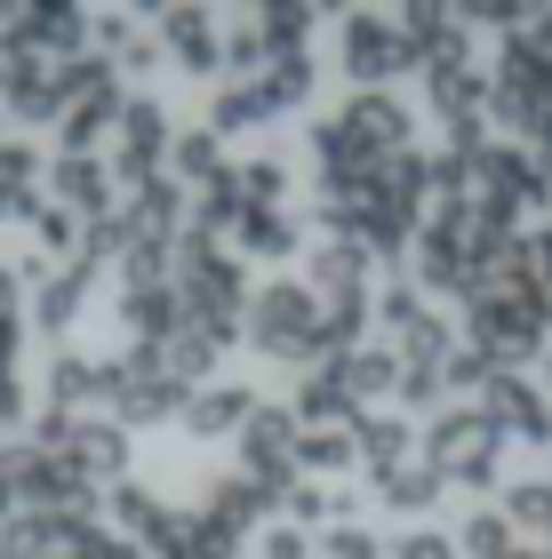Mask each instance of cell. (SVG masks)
Returning <instances> with one entry per match:
<instances>
[{"label": "cell", "mask_w": 552, "mask_h": 559, "mask_svg": "<svg viewBox=\"0 0 552 559\" xmlns=\"http://www.w3.org/2000/svg\"><path fill=\"white\" fill-rule=\"evenodd\" d=\"M177 304H185L192 328H209V336L233 352L248 336V264L233 257V248L185 233L177 240Z\"/></svg>", "instance_id": "cell-1"}, {"label": "cell", "mask_w": 552, "mask_h": 559, "mask_svg": "<svg viewBox=\"0 0 552 559\" xmlns=\"http://www.w3.org/2000/svg\"><path fill=\"white\" fill-rule=\"evenodd\" d=\"M320 320H329V304L313 296V280H265V288L248 296V344H257L265 360H281V368H320L329 360Z\"/></svg>", "instance_id": "cell-2"}, {"label": "cell", "mask_w": 552, "mask_h": 559, "mask_svg": "<svg viewBox=\"0 0 552 559\" xmlns=\"http://www.w3.org/2000/svg\"><path fill=\"white\" fill-rule=\"evenodd\" d=\"M168 152H177L168 105H161V96H129V105H120V136H113V152H105V168H113L120 200H129V192H144V185H161Z\"/></svg>", "instance_id": "cell-3"}, {"label": "cell", "mask_w": 552, "mask_h": 559, "mask_svg": "<svg viewBox=\"0 0 552 559\" xmlns=\"http://www.w3.org/2000/svg\"><path fill=\"white\" fill-rule=\"evenodd\" d=\"M424 464H433L441 479H465V488H489L496 479V424L481 416V408H441L433 416V431H424Z\"/></svg>", "instance_id": "cell-4"}, {"label": "cell", "mask_w": 552, "mask_h": 559, "mask_svg": "<svg viewBox=\"0 0 552 559\" xmlns=\"http://www.w3.org/2000/svg\"><path fill=\"white\" fill-rule=\"evenodd\" d=\"M337 64H344V81L353 88H385L392 72H409L416 64V48H409V33H400V16H344L337 24Z\"/></svg>", "instance_id": "cell-5"}, {"label": "cell", "mask_w": 552, "mask_h": 559, "mask_svg": "<svg viewBox=\"0 0 552 559\" xmlns=\"http://www.w3.org/2000/svg\"><path fill=\"white\" fill-rule=\"evenodd\" d=\"M472 344H481V360H520V352H537V288H513V296H472Z\"/></svg>", "instance_id": "cell-6"}, {"label": "cell", "mask_w": 552, "mask_h": 559, "mask_svg": "<svg viewBox=\"0 0 552 559\" xmlns=\"http://www.w3.org/2000/svg\"><path fill=\"white\" fill-rule=\"evenodd\" d=\"M64 464L81 472L96 496H113L120 479H129V431H120L113 416H81V424H72V440H64Z\"/></svg>", "instance_id": "cell-7"}, {"label": "cell", "mask_w": 552, "mask_h": 559, "mask_svg": "<svg viewBox=\"0 0 552 559\" xmlns=\"http://www.w3.org/2000/svg\"><path fill=\"white\" fill-rule=\"evenodd\" d=\"M48 192H57V209L81 216V224L120 216V185H113L105 160H72V152H57V160H48Z\"/></svg>", "instance_id": "cell-8"}, {"label": "cell", "mask_w": 552, "mask_h": 559, "mask_svg": "<svg viewBox=\"0 0 552 559\" xmlns=\"http://www.w3.org/2000/svg\"><path fill=\"white\" fill-rule=\"evenodd\" d=\"M0 112H16V120H64L57 64L24 57V48H0Z\"/></svg>", "instance_id": "cell-9"}, {"label": "cell", "mask_w": 552, "mask_h": 559, "mask_svg": "<svg viewBox=\"0 0 552 559\" xmlns=\"http://www.w3.org/2000/svg\"><path fill=\"white\" fill-rule=\"evenodd\" d=\"M153 33H161V48H168V64H185V72H224V24L209 16V9H161L153 16Z\"/></svg>", "instance_id": "cell-10"}, {"label": "cell", "mask_w": 552, "mask_h": 559, "mask_svg": "<svg viewBox=\"0 0 552 559\" xmlns=\"http://www.w3.org/2000/svg\"><path fill=\"white\" fill-rule=\"evenodd\" d=\"M337 120H344V129H353L368 152H376V168H385L392 152H409V105H400L392 88H353Z\"/></svg>", "instance_id": "cell-11"}, {"label": "cell", "mask_w": 552, "mask_h": 559, "mask_svg": "<svg viewBox=\"0 0 552 559\" xmlns=\"http://www.w3.org/2000/svg\"><path fill=\"white\" fill-rule=\"evenodd\" d=\"M120 105H129L120 88L89 96V105H72V112L57 120V152H72V160H105L113 136H120Z\"/></svg>", "instance_id": "cell-12"}, {"label": "cell", "mask_w": 552, "mask_h": 559, "mask_svg": "<svg viewBox=\"0 0 552 559\" xmlns=\"http://www.w3.org/2000/svg\"><path fill=\"white\" fill-rule=\"evenodd\" d=\"M248 416H257V392H248V384H200L185 400V431H192V440H240Z\"/></svg>", "instance_id": "cell-13"}, {"label": "cell", "mask_w": 552, "mask_h": 559, "mask_svg": "<svg viewBox=\"0 0 552 559\" xmlns=\"http://www.w3.org/2000/svg\"><path fill=\"white\" fill-rule=\"evenodd\" d=\"M40 185H48V160L24 136H9L0 144V224H33V209L48 200Z\"/></svg>", "instance_id": "cell-14"}, {"label": "cell", "mask_w": 552, "mask_h": 559, "mask_svg": "<svg viewBox=\"0 0 552 559\" xmlns=\"http://www.w3.org/2000/svg\"><path fill=\"white\" fill-rule=\"evenodd\" d=\"M296 424L305 431H353L361 424V408L344 400V376H337V360H320V368H305V384H296Z\"/></svg>", "instance_id": "cell-15"}, {"label": "cell", "mask_w": 552, "mask_h": 559, "mask_svg": "<svg viewBox=\"0 0 552 559\" xmlns=\"http://www.w3.org/2000/svg\"><path fill=\"white\" fill-rule=\"evenodd\" d=\"M153 360H161V376H168V384H177V392H200V384H209V376H216V360H224V344L209 336V328H177V336H168V344H153Z\"/></svg>", "instance_id": "cell-16"}, {"label": "cell", "mask_w": 552, "mask_h": 559, "mask_svg": "<svg viewBox=\"0 0 552 559\" xmlns=\"http://www.w3.org/2000/svg\"><path fill=\"white\" fill-rule=\"evenodd\" d=\"M89 280H96V264H64V272H48L40 288H33V304H24V320H33L40 336H64L72 312H81V296H89Z\"/></svg>", "instance_id": "cell-17"}, {"label": "cell", "mask_w": 552, "mask_h": 559, "mask_svg": "<svg viewBox=\"0 0 552 559\" xmlns=\"http://www.w3.org/2000/svg\"><path fill=\"white\" fill-rule=\"evenodd\" d=\"M368 248L361 240H320L313 248V296L320 304H337V296H368Z\"/></svg>", "instance_id": "cell-18"}, {"label": "cell", "mask_w": 552, "mask_h": 559, "mask_svg": "<svg viewBox=\"0 0 552 559\" xmlns=\"http://www.w3.org/2000/svg\"><path fill=\"white\" fill-rule=\"evenodd\" d=\"M224 248H233V257H257V264H281V257L305 248V224H296L289 209H265V216H240Z\"/></svg>", "instance_id": "cell-19"}, {"label": "cell", "mask_w": 552, "mask_h": 559, "mask_svg": "<svg viewBox=\"0 0 552 559\" xmlns=\"http://www.w3.org/2000/svg\"><path fill=\"white\" fill-rule=\"evenodd\" d=\"M120 320H129V344H168L185 328V304H177V288H120Z\"/></svg>", "instance_id": "cell-20"}, {"label": "cell", "mask_w": 552, "mask_h": 559, "mask_svg": "<svg viewBox=\"0 0 552 559\" xmlns=\"http://www.w3.org/2000/svg\"><path fill=\"white\" fill-rule=\"evenodd\" d=\"M353 448H361L368 479H392L400 464H416V431L400 424V416H361L353 424Z\"/></svg>", "instance_id": "cell-21"}, {"label": "cell", "mask_w": 552, "mask_h": 559, "mask_svg": "<svg viewBox=\"0 0 552 559\" xmlns=\"http://www.w3.org/2000/svg\"><path fill=\"white\" fill-rule=\"evenodd\" d=\"M200 512H209V520H224L233 536H248V527H265L272 512H281V503H272V496H265L248 472H224L216 488H209V503H200Z\"/></svg>", "instance_id": "cell-22"}, {"label": "cell", "mask_w": 552, "mask_h": 559, "mask_svg": "<svg viewBox=\"0 0 552 559\" xmlns=\"http://www.w3.org/2000/svg\"><path fill=\"white\" fill-rule=\"evenodd\" d=\"M248 24H257L265 57H296V48H313L320 9H305V0H265V9H248Z\"/></svg>", "instance_id": "cell-23"}, {"label": "cell", "mask_w": 552, "mask_h": 559, "mask_svg": "<svg viewBox=\"0 0 552 559\" xmlns=\"http://www.w3.org/2000/svg\"><path fill=\"white\" fill-rule=\"evenodd\" d=\"M265 120H272V105H265V88H257V81H224V88L209 96V120H200V129H209V136L224 144V136L265 129Z\"/></svg>", "instance_id": "cell-24"}, {"label": "cell", "mask_w": 552, "mask_h": 559, "mask_svg": "<svg viewBox=\"0 0 552 559\" xmlns=\"http://www.w3.org/2000/svg\"><path fill=\"white\" fill-rule=\"evenodd\" d=\"M337 376H344V400L368 416V400H385V392H400V352H385V344H361L353 360H337Z\"/></svg>", "instance_id": "cell-25"}, {"label": "cell", "mask_w": 552, "mask_h": 559, "mask_svg": "<svg viewBox=\"0 0 552 559\" xmlns=\"http://www.w3.org/2000/svg\"><path fill=\"white\" fill-rule=\"evenodd\" d=\"M40 392H48V408L81 416L89 400H96V360H81V352H48V368H40Z\"/></svg>", "instance_id": "cell-26"}, {"label": "cell", "mask_w": 552, "mask_h": 559, "mask_svg": "<svg viewBox=\"0 0 552 559\" xmlns=\"http://www.w3.org/2000/svg\"><path fill=\"white\" fill-rule=\"evenodd\" d=\"M224 168H233V160H224V144H216L209 129H177V152H168V176H177L185 192H209Z\"/></svg>", "instance_id": "cell-27"}, {"label": "cell", "mask_w": 552, "mask_h": 559, "mask_svg": "<svg viewBox=\"0 0 552 559\" xmlns=\"http://www.w3.org/2000/svg\"><path fill=\"white\" fill-rule=\"evenodd\" d=\"M257 88H265L272 112H305V105H313V48H296V57H272Z\"/></svg>", "instance_id": "cell-28"}, {"label": "cell", "mask_w": 552, "mask_h": 559, "mask_svg": "<svg viewBox=\"0 0 552 559\" xmlns=\"http://www.w3.org/2000/svg\"><path fill=\"white\" fill-rule=\"evenodd\" d=\"M376 503H385V512H424V503H441V472L424 464H400L392 479H376Z\"/></svg>", "instance_id": "cell-29"}, {"label": "cell", "mask_w": 552, "mask_h": 559, "mask_svg": "<svg viewBox=\"0 0 552 559\" xmlns=\"http://www.w3.org/2000/svg\"><path fill=\"white\" fill-rule=\"evenodd\" d=\"M240 544H248V536H233L224 520L192 512V520H185V544H177V559H240Z\"/></svg>", "instance_id": "cell-30"}, {"label": "cell", "mask_w": 552, "mask_h": 559, "mask_svg": "<svg viewBox=\"0 0 552 559\" xmlns=\"http://www.w3.org/2000/svg\"><path fill=\"white\" fill-rule=\"evenodd\" d=\"M457 544H465L472 559H513V520H505V512H472Z\"/></svg>", "instance_id": "cell-31"}, {"label": "cell", "mask_w": 552, "mask_h": 559, "mask_svg": "<svg viewBox=\"0 0 552 559\" xmlns=\"http://www.w3.org/2000/svg\"><path fill=\"white\" fill-rule=\"evenodd\" d=\"M344 464H361V448H353V431H305V472H344Z\"/></svg>", "instance_id": "cell-32"}, {"label": "cell", "mask_w": 552, "mask_h": 559, "mask_svg": "<svg viewBox=\"0 0 552 559\" xmlns=\"http://www.w3.org/2000/svg\"><path fill=\"white\" fill-rule=\"evenodd\" d=\"M320 559H385V544H376V527L344 520V527H320Z\"/></svg>", "instance_id": "cell-33"}, {"label": "cell", "mask_w": 552, "mask_h": 559, "mask_svg": "<svg viewBox=\"0 0 552 559\" xmlns=\"http://www.w3.org/2000/svg\"><path fill=\"white\" fill-rule=\"evenodd\" d=\"M505 520L529 527V536H552V488H513L505 496Z\"/></svg>", "instance_id": "cell-34"}, {"label": "cell", "mask_w": 552, "mask_h": 559, "mask_svg": "<svg viewBox=\"0 0 552 559\" xmlns=\"http://www.w3.org/2000/svg\"><path fill=\"white\" fill-rule=\"evenodd\" d=\"M376 320H385V328H392V336H409V328L424 320V296H416V288H400V280H392V288H385V296H376Z\"/></svg>", "instance_id": "cell-35"}, {"label": "cell", "mask_w": 552, "mask_h": 559, "mask_svg": "<svg viewBox=\"0 0 552 559\" xmlns=\"http://www.w3.org/2000/svg\"><path fill=\"white\" fill-rule=\"evenodd\" d=\"M441 392H448L441 368H409V360H400V392H392L400 408H441Z\"/></svg>", "instance_id": "cell-36"}, {"label": "cell", "mask_w": 552, "mask_h": 559, "mask_svg": "<svg viewBox=\"0 0 552 559\" xmlns=\"http://www.w3.org/2000/svg\"><path fill=\"white\" fill-rule=\"evenodd\" d=\"M392 559H457V536H441V527H409V536L392 544Z\"/></svg>", "instance_id": "cell-37"}, {"label": "cell", "mask_w": 552, "mask_h": 559, "mask_svg": "<svg viewBox=\"0 0 552 559\" xmlns=\"http://www.w3.org/2000/svg\"><path fill=\"white\" fill-rule=\"evenodd\" d=\"M257 551H265V559H313V536L281 520V527H265V544H257Z\"/></svg>", "instance_id": "cell-38"}, {"label": "cell", "mask_w": 552, "mask_h": 559, "mask_svg": "<svg viewBox=\"0 0 552 559\" xmlns=\"http://www.w3.org/2000/svg\"><path fill=\"white\" fill-rule=\"evenodd\" d=\"M24 424V384H16V368H0V440Z\"/></svg>", "instance_id": "cell-39"}, {"label": "cell", "mask_w": 552, "mask_h": 559, "mask_svg": "<svg viewBox=\"0 0 552 559\" xmlns=\"http://www.w3.org/2000/svg\"><path fill=\"white\" fill-rule=\"evenodd\" d=\"M16 344H24V320L0 312V368H16Z\"/></svg>", "instance_id": "cell-40"}, {"label": "cell", "mask_w": 552, "mask_h": 559, "mask_svg": "<svg viewBox=\"0 0 552 559\" xmlns=\"http://www.w3.org/2000/svg\"><path fill=\"white\" fill-rule=\"evenodd\" d=\"M0 312H16V320H24V280H16L9 264H0Z\"/></svg>", "instance_id": "cell-41"}, {"label": "cell", "mask_w": 552, "mask_h": 559, "mask_svg": "<svg viewBox=\"0 0 552 559\" xmlns=\"http://www.w3.org/2000/svg\"><path fill=\"white\" fill-rule=\"evenodd\" d=\"M0 144H9V112H0Z\"/></svg>", "instance_id": "cell-42"}, {"label": "cell", "mask_w": 552, "mask_h": 559, "mask_svg": "<svg viewBox=\"0 0 552 559\" xmlns=\"http://www.w3.org/2000/svg\"><path fill=\"white\" fill-rule=\"evenodd\" d=\"M544 376H552V360H544Z\"/></svg>", "instance_id": "cell-43"}]
</instances>
